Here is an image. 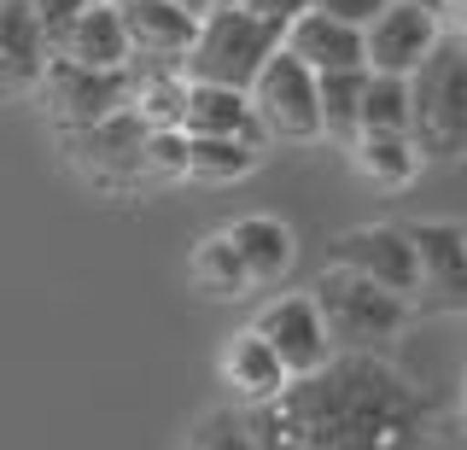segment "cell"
<instances>
[{"label":"cell","mask_w":467,"mask_h":450,"mask_svg":"<svg viewBox=\"0 0 467 450\" xmlns=\"http://www.w3.org/2000/svg\"><path fill=\"white\" fill-rule=\"evenodd\" d=\"M286 47V30L269 18H257L245 0H216L199 18V41L182 59L193 82H223V89H252L257 70Z\"/></svg>","instance_id":"2"},{"label":"cell","mask_w":467,"mask_h":450,"mask_svg":"<svg viewBox=\"0 0 467 450\" xmlns=\"http://www.w3.org/2000/svg\"><path fill=\"white\" fill-rule=\"evenodd\" d=\"M53 59V36L29 12V0H0V94L41 89V70Z\"/></svg>","instance_id":"13"},{"label":"cell","mask_w":467,"mask_h":450,"mask_svg":"<svg viewBox=\"0 0 467 450\" xmlns=\"http://www.w3.org/2000/svg\"><path fill=\"white\" fill-rule=\"evenodd\" d=\"M187 129H152L146 135V182H182L187 176Z\"/></svg>","instance_id":"25"},{"label":"cell","mask_w":467,"mask_h":450,"mask_svg":"<svg viewBox=\"0 0 467 450\" xmlns=\"http://www.w3.org/2000/svg\"><path fill=\"white\" fill-rule=\"evenodd\" d=\"M333 264L368 275V281H379L386 293H398L409 304L420 293V252H415V235H409V228H391V223L345 228V235L333 240Z\"/></svg>","instance_id":"8"},{"label":"cell","mask_w":467,"mask_h":450,"mask_svg":"<svg viewBox=\"0 0 467 450\" xmlns=\"http://www.w3.org/2000/svg\"><path fill=\"white\" fill-rule=\"evenodd\" d=\"M216 369H223V386L245 403V410H257V403L281 398L286 381H292L286 362L269 351V340H263L257 328H240V333H234V340L223 345V357H216Z\"/></svg>","instance_id":"15"},{"label":"cell","mask_w":467,"mask_h":450,"mask_svg":"<svg viewBox=\"0 0 467 450\" xmlns=\"http://www.w3.org/2000/svg\"><path fill=\"white\" fill-rule=\"evenodd\" d=\"M286 53L304 59L321 77V70H368V47H362V30L357 24H339L327 12H304V18L286 24Z\"/></svg>","instance_id":"16"},{"label":"cell","mask_w":467,"mask_h":450,"mask_svg":"<svg viewBox=\"0 0 467 450\" xmlns=\"http://www.w3.org/2000/svg\"><path fill=\"white\" fill-rule=\"evenodd\" d=\"M450 6H456V0H450Z\"/></svg>","instance_id":"35"},{"label":"cell","mask_w":467,"mask_h":450,"mask_svg":"<svg viewBox=\"0 0 467 450\" xmlns=\"http://www.w3.org/2000/svg\"><path fill=\"white\" fill-rule=\"evenodd\" d=\"M462 427H467V392H462Z\"/></svg>","instance_id":"32"},{"label":"cell","mask_w":467,"mask_h":450,"mask_svg":"<svg viewBox=\"0 0 467 450\" xmlns=\"http://www.w3.org/2000/svg\"><path fill=\"white\" fill-rule=\"evenodd\" d=\"M462 235H467V223H462Z\"/></svg>","instance_id":"34"},{"label":"cell","mask_w":467,"mask_h":450,"mask_svg":"<svg viewBox=\"0 0 467 450\" xmlns=\"http://www.w3.org/2000/svg\"><path fill=\"white\" fill-rule=\"evenodd\" d=\"M146 135H152V123H146L135 106H123L94 129H70L65 152L94 187H106V194H135V187H146Z\"/></svg>","instance_id":"5"},{"label":"cell","mask_w":467,"mask_h":450,"mask_svg":"<svg viewBox=\"0 0 467 450\" xmlns=\"http://www.w3.org/2000/svg\"><path fill=\"white\" fill-rule=\"evenodd\" d=\"M82 6H88V0H29V12H36V18H41V30H47L53 41L65 36V24L77 18Z\"/></svg>","instance_id":"27"},{"label":"cell","mask_w":467,"mask_h":450,"mask_svg":"<svg viewBox=\"0 0 467 450\" xmlns=\"http://www.w3.org/2000/svg\"><path fill=\"white\" fill-rule=\"evenodd\" d=\"M182 129L187 135H240V141H252V147H263V123L252 111V94L223 89V82H193Z\"/></svg>","instance_id":"18"},{"label":"cell","mask_w":467,"mask_h":450,"mask_svg":"<svg viewBox=\"0 0 467 450\" xmlns=\"http://www.w3.org/2000/svg\"><path fill=\"white\" fill-rule=\"evenodd\" d=\"M228 240L240 252L252 287H275L292 269V257H298V240H292V228L281 216H240V223H228Z\"/></svg>","instance_id":"17"},{"label":"cell","mask_w":467,"mask_h":450,"mask_svg":"<svg viewBox=\"0 0 467 450\" xmlns=\"http://www.w3.org/2000/svg\"><path fill=\"white\" fill-rule=\"evenodd\" d=\"M420 252V310H456L467 316V235L456 223H409Z\"/></svg>","instance_id":"11"},{"label":"cell","mask_w":467,"mask_h":450,"mask_svg":"<svg viewBox=\"0 0 467 450\" xmlns=\"http://www.w3.org/2000/svg\"><path fill=\"white\" fill-rule=\"evenodd\" d=\"M245 94H252V111H257L263 135H275V141H316L321 135L316 70L304 65V59H292L286 47L257 70V82Z\"/></svg>","instance_id":"7"},{"label":"cell","mask_w":467,"mask_h":450,"mask_svg":"<svg viewBox=\"0 0 467 450\" xmlns=\"http://www.w3.org/2000/svg\"><path fill=\"white\" fill-rule=\"evenodd\" d=\"M450 450H467V427H462V433H456V445H450Z\"/></svg>","instance_id":"31"},{"label":"cell","mask_w":467,"mask_h":450,"mask_svg":"<svg viewBox=\"0 0 467 450\" xmlns=\"http://www.w3.org/2000/svg\"><path fill=\"white\" fill-rule=\"evenodd\" d=\"M321 322L333 333V351H379L386 340H398L403 316H409V298L386 293L368 275L345 269V264H327L310 287Z\"/></svg>","instance_id":"4"},{"label":"cell","mask_w":467,"mask_h":450,"mask_svg":"<svg viewBox=\"0 0 467 450\" xmlns=\"http://www.w3.org/2000/svg\"><path fill=\"white\" fill-rule=\"evenodd\" d=\"M182 6H187V12H199V18H204V12H211L216 0H182Z\"/></svg>","instance_id":"30"},{"label":"cell","mask_w":467,"mask_h":450,"mask_svg":"<svg viewBox=\"0 0 467 450\" xmlns=\"http://www.w3.org/2000/svg\"><path fill=\"white\" fill-rule=\"evenodd\" d=\"M187 281H193L199 298H240V293H252V281H245V264H240V252H234L228 228H223V235H204L193 246V257H187Z\"/></svg>","instance_id":"20"},{"label":"cell","mask_w":467,"mask_h":450,"mask_svg":"<svg viewBox=\"0 0 467 450\" xmlns=\"http://www.w3.org/2000/svg\"><path fill=\"white\" fill-rule=\"evenodd\" d=\"M427 6H444V0H427Z\"/></svg>","instance_id":"33"},{"label":"cell","mask_w":467,"mask_h":450,"mask_svg":"<svg viewBox=\"0 0 467 450\" xmlns=\"http://www.w3.org/2000/svg\"><path fill=\"white\" fill-rule=\"evenodd\" d=\"M263 450H420L427 403L379 351H339L245 410Z\"/></svg>","instance_id":"1"},{"label":"cell","mask_w":467,"mask_h":450,"mask_svg":"<svg viewBox=\"0 0 467 450\" xmlns=\"http://www.w3.org/2000/svg\"><path fill=\"white\" fill-rule=\"evenodd\" d=\"M263 340H269V351L286 362V374L298 381V374H316V369H327L333 357V333L327 322H321V310H316V298L310 293H286V298H269L257 310V322H252Z\"/></svg>","instance_id":"9"},{"label":"cell","mask_w":467,"mask_h":450,"mask_svg":"<svg viewBox=\"0 0 467 450\" xmlns=\"http://www.w3.org/2000/svg\"><path fill=\"white\" fill-rule=\"evenodd\" d=\"M129 47L140 59H175L182 65L199 41V12H187L182 0H123Z\"/></svg>","instance_id":"14"},{"label":"cell","mask_w":467,"mask_h":450,"mask_svg":"<svg viewBox=\"0 0 467 450\" xmlns=\"http://www.w3.org/2000/svg\"><path fill=\"white\" fill-rule=\"evenodd\" d=\"M409 118H415L409 77H386V70H368V89H362V129L409 135Z\"/></svg>","instance_id":"23"},{"label":"cell","mask_w":467,"mask_h":450,"mask_svg":"<svg viewBox=\"0 0 467 450\" xmlns=\"http://www.w3.org/2000/svg\"><path fill=\"white\" fill-rule=\"evenodd\" d=\"M386 6L391 0H316V12H327V18H339V24H357V30H368Z\"/></svg>","instance_id":"26"},{"label":"cell","mask_w":467,"mask_h":450,"mask_svg":"<svg viewBox=\"0 0 467 450\" xmlns=\"http://www.w3.org/2000/svg\"><path fill=\"white\" fill-rule=\"evenodd\" d=\"M187 182H240L257 170V147L240 135H187Z\"/></svg>","instance_id":"22"},{"label":"cell","mask_w":467,"mask_h":450,"mask_svg":"<svg viewBox=\"0 0 467 450\" xmlns=\"http://www.w3.org/2000/svg\"><path fill=\"white\" fill-rule=\"evenodd\" d=\"M182 450H263V445H257L252 421L240 410H211V415H199L193 427H187Z\"/></svg>","instance_id":"24"},{"label":"cell","mask_w":467,"mask_h":450,"mask_svg":"<svg viewBox=\"0 0 467 450\" xmlns=\"http://www.w3.org/2000/svg\"><path fill=\"white\" fill-rule=\"evenodd\" d=\"M362 89H368V70H321V77H316L321 135L345 141V147L362 135Z\"/></svg>","instance_id":"21"},{"label":"cell","mask_w":467,"mask_h":450,"mask_svg":"<svg viewBox=\"0 0 467 450\" xmlns=\"http://www.w3.org/2000/svg\"><path fill=\"white\" fill-rule=\"evenodd\" d=\"M350 158H357V170L374 187H409L415 170H420L415 135H386V129H362V135L350 141Z\"/></svg>","instance_id":"19"},{"label":"cell","mask_w":467,"mask_h":450,"mask_svg":"<svg viewBox=\"0 0 467 450\" xmlns=\"http://www.w3.org/2000/svg\"><path fill=\"white\" fill-rule=\"evenodd\" d=\"M456 41L467 47V0H456Z\"/></svg>","instance_id":"29"},{"label":"cell","mask_w":467,"mask_h":450,"mask_svg":"<svg viewBox=\"0 0 467 450\" xmlns=\"http://www.w3.org/2000/svg\"><path fill=\"white\" fill-rule=\"evenodd\" d=\"M362 47H368V70L415 77L420 59L438 47V6H427V0H391L362 30Z\"/></svg>","instance_id":"10"},{"label":"cell","mask_w":467,"mask_h":450,"mask_svg":"<svg viewBox=\"0 0 467 450\" xmlns=\"http://www.w3.org/2000/svg\"><path fill=\"white\" fill-rule=\"evenodd\" d=\"M53 53H65L77 65H94V70H123L135 59L129 24H123V0H88L77 18L65 24V36L53 41Z\"/></svg>","instance_id":"12"},{"label":"cell","mask_w":467,"mask_h":450,"mask_svg":"<svg viewBox=\"0 0 467 450\" xmlns=\"http://www.w3.org/2000/svg\"><path fill=\"white\" fill-rule=\"evenodd\" d=\"M41 106H47V118L58 123V135L106 123L111 111L129 106V65L123 70H94V65H77V59H65V53H53L47 70H41Z\"/></svg>","instance_id":"6"},{"label":"cell","mask_w":467,"mask_h":450,"mask_svg":"<svg viewBox=\"0 0 467 450\" xmlns=\"http://www.w3.org/2000/svg\"><path fill=\"white\" fill-rule=\"evenodd\" d=\"M245 6H252L257 18H269V24H281V30H286V24H292V18H304L316 0H245Z\"/></svg>","instance_id":"28"},{"label":"cell","mask_w":467,"mask_h":450,"mask_svg":"<svg viewBox=\"0 0 467 450\" xmlns=\"http://www.w3.org/2000/svg\"><path fill=\"white\" fill-rule=\"evenodd\" d=\"M409 99H415L409 135H415L420 158H462L467 152V47L462 41L438 36V47L409 77Z\"/></svg>","instance_id":"3"}]
</instances>
